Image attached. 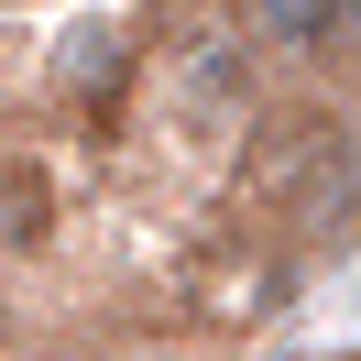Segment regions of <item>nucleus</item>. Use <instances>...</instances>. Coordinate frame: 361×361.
<instances>
[{"label":"nucleus","instance_id":"2","mask_svg":"<svg viewBox=\"0 0 361 361\" xmlns=\"http://www.w3.org/2000/svg\"><path fill=\"white\" fill-rule=\"evenodd\" d=\"M230 11H241L252 55L285 66V77H329V66L361 55V11L350 0H230Z\"/></svg>","mask_w":361,"mask_h":361},{"label":"nucleus","instance_id":"1","mask_svg":"<svg viewBox=\"0 0 361 361\" xmlns=\"http://www.w3.org/2000/svg\"><path fill=\"white\" fill-rule=\"evenodd\" d=\"M263 197L307 252L361 241V121H285L263 154Z\"/></svg>","mask_w":361,"mask_h":361},{"label":"nucleus","instance_id":"3","mask_svg":"<svg viewBox=\"0 0 361 361\" xmlns=\"http://www.w3.org/2000/svg\"><path fill=\"white\" fill-rule=\"evenodd\" d=\"M142 77V55H132V23H66L55 33V88L77 99V110H121V88Z\"/></svg>","mask_w":361,"mask_h":361},{"label":"nucleus","instance_id":"5","mask_svg":"<svg viewBox=\"0 0 361 361\" xmlns=\"http://www.w3.org/2000/svg\"><path fill=\"white\" fill-rule=\"evenodd\" d=\"M33 241H44V176L11 164L0 176V252H33Z\"/></svg>","mask_w":361,"mask_h":361},{"label":"nucleus","instance_id":"6","mask_svg":"<svg viewBox=\"0 0 361 361\" xmlns=\"http://www.w3.org/2000/svg\"><path fill=\"white\" fill-rule=\"evenodd\" d=\"M350 11H361V0H350Z\"/></svg>","mask_w":361,"mask_h":361},{"label":"nucleus","instance_id":"4","mask_svg":"<svg viewBox=\"0 0 361 361\" xmlns=\"http://www.w3.org/2000/svg\"><path fill=\"white\" fill-rule=\"evenodd\" d=\"M164 77H176L197 110H241V99H252V33H241V11H230L219 33H186V44H164Z\"/></svg>","mask_w":361,"mask_h":361}]
</instances>
